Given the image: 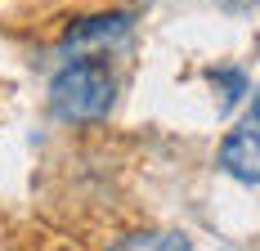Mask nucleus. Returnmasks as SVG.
Masks as SVG:
<instances>
[{
    "mask_svg": "<svg viewBox=\"0 0 260 251\" xmlns=\"http://www.w3.org/2000/svg\"><path fill=\"white\" fill-rule=\"evenodd\" d=\"M117 99V81L104 58H72L50 85V103L63 121H99Z\"/></svg>",
    "mask_w": 260,
    "mask_h": 251,
    "instance_id": "nucleus-1",
    "label": "nucleus"
},
{
    "mask_svg": "<svg viewBox=\"0 0 260 251\" xmlns=\"http://www.w3.org/2000/svg\"><path fill=\"white\" fill-rule=\"evenodd\" d=\"M130 32V18L126 14H99V18H85L77 23L68 36H63V50L72 54V58H99L108 54L117 41H126Z\"/></svg>",
    "mask_w": 260,
    "mask_h": 251,
    "instance_id": "nucleus-2",
    "label": "nucleus"
},
{
    "mask_svg": "<svg viewBox=\"0 0 260 251\" xmlns=\"http://www.w3.org/2000/svg\"><path fill=\"white\" fill-rule=\"evenodd\" d=\"M220 166L242 184H260V125H242L224 139Z\"/></svg>",
    "mask_w": 260,
    "mask_h": 251,
    "instance_id": "nucleus-3",
    "label": "nucleus"
},
{
    "mask_svg": "<svg viewBox=\"0 0 260 251\" xmlns=\"http://www.w3.org/2000/svg\"><path fill=\"white\" fill-rule=\"evenodd\" d=\"M112 251H188L180 233H130L126 242H117Z\"/></svg>",
    "mask_w": 260,
    "mask_h": 251,
    "instance_id": "nucleus-4",
    "label": "nucleus"
},
{
    "mask_svg": "<svg viewBox=\"0 0 260 251\" xmlns=\"http://www.w3.org/2000/svg\"><path fill=\"white\" fill-rule=\"evenodd\" d=\"M211 85H224V95H220V108H229L247 81H242V72H211Z\"/></svg>",
    "mask_w": 260,
    "mask_h": 251,
    "instance_id": "nucleus-5",
    "label": "nucleus"
},
{
    "mask_svg": "<svg viewBox=\"0 0 260 251\" xmlns=\"http://www.w3.org/2000/svg\"><path fill=\"white\" fill-rule=\"evenodd\" d=\"M256 125H260V90H256Z\"/></svg>",
    "mask_w": 260,
    "mask_h": 251,
    "instance_id": "nucleus-6",
    "label": "nucleus"
}]
</instances>
